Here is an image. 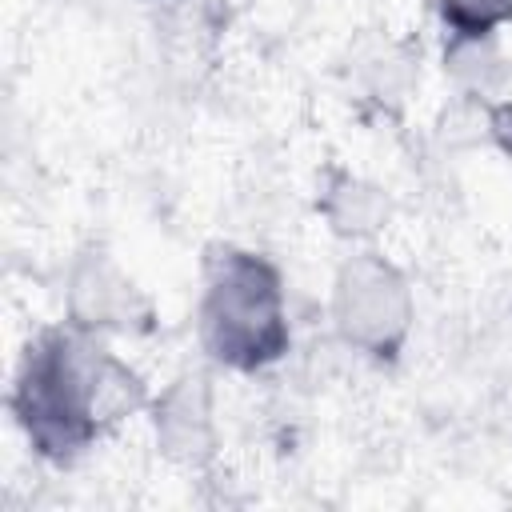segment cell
<instances>
[{
  "label": "cell",
  "instance_id": "cell-1",
  "mask_svg": "<svg viewBox=\"0 0 512 512\" xmlns=\"http://www.w3.org/2000/svg\"><path fill=\"white\" fill-rule=\"evenodd\" d=\"M144 404V376L76 324L28 340L12 380V416L32 452L52 464L76 460Z\"/></svg>",
  "mask_w": 512,
  "mask_h": 512
},
{
  "label": "cell",
  "instance_id": "cell-2",
  "mask_svg": "<svg viewBox=\"0 0 512 512\" xmlns=\"http://www.w3.org/2000/svg\"><path fill=\"white\" fill-rule=\"evenodd\" d=\"M196 328L204 352L232 372L276 364L292 344L280 268L252 248H216L204 264Z\"/></svg>",
  "mask_w": 512,
  "mask_h": 512
},
{
  "label": "cell",
  "instance_id": "cell-3",
  "mask_svg": "<svg viewBox=\"0 0 512 512\" xmlns=\"http://www.w3.org/2000/svg\"><path fill=\"white\" fill-rule=\"evenodd\" d=\"M328 316L336 336L376 360V364H392L416 324V296L408 276L380 252L364 248L352 252L332 280V300H328Z\"/></svg>",
  "mask_w": 512,
  "mask_h": 512
},
{
  "label": "cell",
  "instance_id": "cell-4",
  "mask_svg": "<svg viewBox=\"0 0 512 512\" xmlns=\"http://www.w3.org/2000/svg\"><path fill=\"white\" fill-rule=\"evenodd\" d=\"M64 308L68 324L108 336V332H148L152 328V304L136 288V280L104 252V248H84L72 268H68V288H64Z\"/></svg>",
  "mask_w": 512,
  "mask_h": 512
},
{
  "label": "cell",
  "instance_id": "cell-5",
  "mask_svg": "<svg viewBox=\"0 0 512 512\" xmlns=\"http://www.w3.org/2000/svg\"><path fill=\"white\" fill-rule=\"evenodd\" d=\"M148 412H152V436L164 460L180 468L212 464L220 432H216L212 384L200 372H184L172 384H164V392L148 400Z\"/></svg>",
  "mask_w": 512,
  "mask_h": 512
},
{
  "label": "cell",
  "instance_id": "cell-6",
  "mask_svg": "<svg viewBox=\"0 0 512 512\" xmlns=\"http://www.w3.org/2000/svg\"><path fill=\"white\" fill-rule=\"evenodd\" d=\"M320 212L328 220V228L344 240H368L376 236L384 224H388V200L380 188L348 176V172H336L324 188V200H320Z\"/></svg>",
  "mask_w": 512,
  "mask_h": 512
},
{
  "label": "cell",
  "instance_id": "cell-7",
  "mask_svg": "<svg viewBox=\"0 0 512 512\" xmlns=\"http://www.w3.org/2000/svg\"><path fill=\"white\" fill-rule=\"evenodd\" d=\"M444 68L452 72V80L476 96V100H496L504 96L512 68L496 44V36H448L444 48Z\"/></svg>",
  "mask_w": 512,
  "mask_h": 512
},
{
  "label": "cell",
  "instance_id": "cell-8",
  "mask_svg": "<svg viewBox=\"0 0 512 512\" xmlns=\"http://www.w3.org/2000/svg\"><path fill=\"white\" fill-rule=\"evenodd\" d=\"M448 36H496L512 24V0H436Z\"/></svg>",
  "mask_w": 512,
  "mask_h": 512
}]
</instances>
